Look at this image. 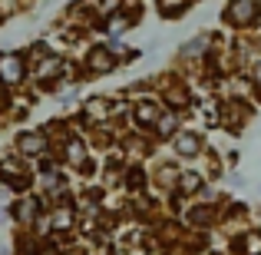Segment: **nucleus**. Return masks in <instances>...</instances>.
Segmentation results:
<instances>
[{"instance_id":"nucleus-15","label":"nucleus","mask_w":261,"mask_h":255,"mask_svg":"<svg viewBox=\"0 0 261 255\" xmlns=\"http://www.w3.org/2000/svg\"><path fill=\"white\" fill-rule=\"evenodd\" d=\"M172 123H175L172 116H162V120H159V133H162V136H166V133H172Z\"/></svg>"},{"instance_id":"nucleus-3","label":"nucleus","mask_w":261,"mask_h":255,"mask_svg":"<svg viewBox=\"0 0 261 255\" xmlns=\"http://www.w3.org/2000/svg\"><path fill=\"white\" fill-rule=\"evenodd\" d=\"M13 153L23 156V159H43V156L50 153V133H46L43 126L20 129V133L13 136Z\"/></svg>"},{"instance_id":"nucleus-13","label":"nucleus","mask_w":261,"mask_h":255,"mask_svg":"<svg viewBox=\"0 0 261 255\" xmlns=\"http://www.w3.org/2000/svg\"><path fill=\"white\" fill-rule=\"evenodd\" d=\"M185 4H189V0H159V10L162 13H178V10H185Z\"/></svg>"},{"instance_id":"nucleus-16","label":"nucleus","mask_w":261,"mask_h":255,"mask_svg":"<svg viewBox=\"0 0 261 255\" xmlns=\"http://www.w3.org/2000/svg\"><path fill=\"white\" fill-rule=\"evenodd\" d=\"M255 80H258V83H261V66H255Z\"/></svg>"},{"instance_id":"nucleus-7","label":"nucleus","mask_w":261,"mask_h":255,"mask_svg":"<svg viewBox=\"0 0 261 255\" xmlns=\"http://www.w3.org/2000/svg\"><path fill=\"white\" fill-rule=\"evenodd\" d=\"M46 219H50V229L53 232H70L73 225H76V209H73L70 202H57Z\"/></svg>"},{"instance_id":"nucleus-6","label":"nucleus","mask_w":261,"mask_h":255,"mask_svg":"<svg viewBox=\"0 0 261 255\" xmlns=\"http://www.w3.org/2000/svg\"><path fill=\"white\" fill-rule=\"evenodd\" d=\"M86 70H93V73H113L116 70V53L109 50L106 43H96L93 50L86 53Z\"/></svg>"},{"instance_id":"nucleus-9","label":"nucleus","mask_w":261,"mask_h":255,"mask_svg":"<svg viewBox=\"0 0 261 255\" xmlns=\"http://www.w3.org/2000/svg\"><path fill=\"white\" fill-rule=\"evenodd\" d=\"M63 156L66 163H73V166H86V146H83V140L80 136H66L63 140Z\"/></svg>"},{"instance_id":"nucleus-11","label":"nucleus","mask_w":261,"mask_h":255,"mask_svg":"<svg viewBox=\"0 0 261 255\" xmlns=\"http://www.w3.org/2000/svg\"><path fill=\"white\" fill-rule=\"evenodd\" d=\"M136 120H139L142 126H149V123L159 120V109H155L152 103H139V109H136Z\"/></svg>"},{"instance_id":"nucleus-10","label":"nucleus","mask_w":261,"mask_h":255,"mask_svg":"<svg viewBox=\"0 0 261 255\" xmlns=\"http://www.w3.org/2000/svg\"><path fill=\"white\" fill-rule=\"evenodd\" d=\"M175 153H182V156H195V153H198V136H195V133H182V136H175Z\"/></svg>"},{"instance_id":"nucleus-8","label":"nucleus","mask_w":261,"mask_h":255,"mask_svg":"<svg viewBox=\"0 0 261 255\" xmlns=\"http://www.w3.org/2000/svg\"><path fill=\"white\" fill-rule=\"evenodd\" d=\"M251 17H258V0H228V7H225L228 24H248Z\"/></svg>"},{"instance_id":"nucleus-4","label":"nucleus","mask_w":261,"mask_h":255,"mask_svg":"<svg viewBox=\"0 0 261 255\" xmlns=\"http://www.w3.org/2000/svg\"><path fill=\"white\" fill-rule=\"evenodd\" d=\"M43 209H46V199L43 196H17L10 202V219L20 225V229H33V225L43 219Z\"/></svg>"},{"instance_id":"nucleus-14","label":"nucleus","mask_w":261,"mask_h":255,"mask_svg":"<svg viewBox=\"0 0 261 255\" xmlns=\"http://www.w3.org/2000/svg\"><path fill=\"white\" fill-rule=\"evenodd\" d=\"M119 4H122V0H99V17H113V10Z\"/></svg>"},{"instance_id":"nucleus-5","label":"nucleus","mask_w":261,"mask_h":255,"mask_svg":"<svg viewBox=\"0 0 261 255\" xmlns=\"http://www.w3.org/2000/svg\"><path fill=\"white\" fill-rule=\"evenodd\" d=\"M63 70H66V60L60 57V53H43L40 60H33V80H37L43 89L57 86L60 80H63Z\"/></svg>"},{"instance_id":"nucleus-12","label":"nucleus","mask_w":261,"mask_h":255,"mask_svg":"<svg viewBox=\"0 0 261 255\" xmlns=\"http://www.w3.org/2000/svg\"><path fill=\"white\" fill-rule=\"evenodd\" d=\"M198 186H202L198 172H182V182H178V189H182V192H195Z\"/></svg>"},{"instance_id":"nucleus-2","label":"nucleus","mask_w":261,"mask_h":255,"mask_svg":"<svg viewBox=\"0 0 261 255\" xmlns=\"http://www.w3.org/2000/svg\"><path fill=\"white\" fill-rule=\"evenodd\" d=\"M30 77V63H27L23 50H0V89H17Z\"/></svg>"},{"instance_id":"nucleus-1","label":"nucleus","mask_w":261,"mask_h":255,"mask_svg":"<svg viewBox=\"0 0 261 255\" xmlns=\"http://www.w3.org/2000/svg\"><path fill=\"white\" fill-rule=\"evenodd\" d=\"M0 186H7V189L17 192V196H27V192H30L33 172H30L23 156H17V153L0 156Z\"/></svg>"}]
</instances>
